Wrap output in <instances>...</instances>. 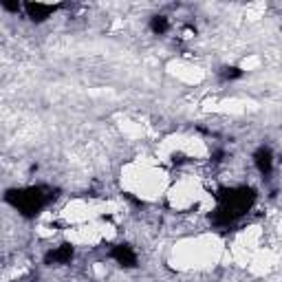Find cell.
<instances>
[{
    "label": "cell",
    "mask_w": 282,
    "mask_h": 282,
    "mask_svg": "<svg viewBox=\"0 0 282 282\" xmlns=\"http://www.w3.org/2000/svg\"><path fill=\"white\" fill-rule=\"evenodd\" d=\"M53 198V192L49 188H25V190H16L7 194V201H9L18 212H22L25 216H35L42 207H47Z\"/></svg>",
    "instance_id": "6da1fadb"
},
{
    "label": "cell",
    "mask_w": 282,
    "mask_h": 282,
    "mask_svg": "<svg viewBox=\"0 0 282 282\" xmlns=\"http://www.w3.org/2000/svg\"><path fill=\"white\" fill-rule=\"evenodd\" d=\"M110 256L115 258L119 265L124 267H135L137 265V256H135V251H132L128 245H117V247L110 251Z\"/></svg>",
    "instance_id": "7a4b0ae2"
},
{
    "label": "cell",
    "mask_w": 282,
    "mask_h": 282,
    "mask_svg": "<svg viewBox=\"0 0 282 282\" xmlns=\"http://www.w3.org/2000/svg\"><path fill=\"white\" fill-rule=\"evenodd\" d=\"M71 258H73V247L71 245H62V247H57L47 254V265H64V263H69Z\"/></svg>",
    "instance_id": "3957f363"
},
{
    "label": "cell",
    "mask_w": 282,
    "mask_h": 282,
    "mask_svg": "<svg viewBox=\"0 0 282 282\" xmlns=\"http://www.w3.org/2000/svg\"><path fill=\"white\" fill-rule=\"evenodd\" d=\"M256 166H258V170H260V174H265V176L271 174V170H273V154H271L269 148H260V150L256 152Z\"/></svg>",
    "instance_id": "277c9868"
},
{
    "label": "cell",
    "mask_w": 282,
    "mask_h": 282,
    "mask_svg": "<svg viewBox=\"0 0 282 282\" xmlns=\"http://www.w3.org/2000/svg\"><path fill=\"white\" fill-rule=\"evenodd\" d=\"M25 9H27V13H29V18H31V20H44V18H49L51 13H53L55 7L40 5V3H29V5H25Z\"/></svg>",
    "instance_id": "5b68a950"
},
{
    "label": "cell",
    "mask_w": 282,
    "mask_h": 282,
    "mask_svg": "<svg viewBox=\"0 0 282 282\" xmlns=\"http://www.w3.org/2000/svg\"><path fill=\"white\" fill-rule=\"evenodd\" d=\"M150 29L157 35H163L170 29V22H168V18L166 16H154L152 20H150Z\"/></svg>",
    "instance_id": "8992f818"
},
{
    "label": "cell",
    "mask_w": 282,
    "mask_h": 282,
    "mask_svg": "<svg viewBox=\"0 0 282 282\" xmlns=\"http://www.w3.org/2000/svg\"><path fill=\"white\" fill-rule=\"evenodd\" d=\"M220 77L223 79H238V77H243V71L236 69V66H225V69L220 71Z\"/></svg>",
    "instance_id": "52a82bcc"
},
{
    "label": "cell",
    "mask_w": 282,
    "mask_h": 282,
    "mask_svg": "<svg viewBox=\"0 0 282 282\" xmlns=\"http://www.w3.org/2000/svg\"><path fill=\"white\" fill-rule=\"evenodd\" d=\"M3 7H5V9H9V11H20V5L18 3H5Z\"/></svg>",
    "instance_id": "ba28073f"
}]
</instances>
